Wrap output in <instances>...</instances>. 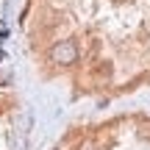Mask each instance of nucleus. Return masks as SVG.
Returning <instances> with one entry per match:
<instances>
[{"label":"nucleus","mask_w":150,"mask_h":150,"mask_svg":"<svg viewBox=\"0 0 150 150\" xmlns=\"http://www.w3.org/2000/svg\"><path fill=\"white\" fill-rule=\"evenodd\" d=\"M50 61L53 64H59V67H70V64H75L78 61V45L72 42V39H61V42H56L53 47H50Z\"/></svg>","instance_id":"f257e3e1"}]
</instances>
